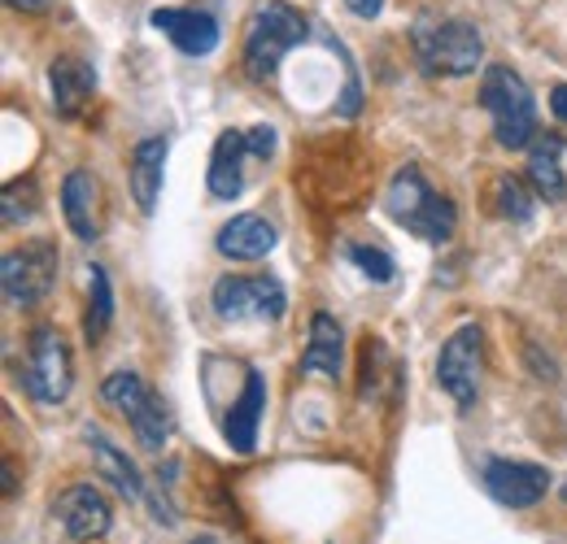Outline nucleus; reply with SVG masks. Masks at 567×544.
<instances>
[{"label": "nucleus", "mask_w": 567, "mask_h": 544, "mask_svg": "<svg viewBox=\"0 0 567 544\" xmlns=\"http://www.w3.org/2000/svg\"><path fill=\"white\" fill-rule=\"evenodd\" d=\"M384 209L393 222H402L406 231H415L427 244H445L458 231V209L450 197H441L424 179L420 166H402L384 192Z\"/></svg>", "instance_id": "nucleus-1"}, {"label": "nucleus", "mask_w": 567, "mask_h": 544, "mask_svg": "<svg viewBox=\"0 0 567 544\" xmlns=\"http://www.w3.org/2000/svg\"><path fill=\"white\" fill-rule=\"evenodd\" d=\"M310 35V22L301 9H292L288 0H262L249 18V31H245V74L267 83L280 74V62L306 44Z\"/></svg>", "instance_id": "nucleus-2"}, {"label": "nucleus", "mask_w": 567, "mask_h": 544, "mask_svg": "<svg viewBox=\"0 0 567 544\" xmlns=\"http://www.w3.org/2000/svg\"><path fill=\"white\" fill-rule=\"evenodd\" d=\"M411 44H415L420 66L427 74H445V79L472 74L485 57V40H481L476 22H467V18H420L411 27Z\"/></svg>", "instance_id": "nucleus-3"}, {"label": "nucleus", "mask_w": 567, "mask_h": 544, "mask_svg": "<svg viewBox=\"0 0 567 544\" xmlns=\"http://www.w3.org/2000/svg\"><path fill=\"white\" fill-rule=\"evenodd\" d=\"M481 105L494 118V139L502 148H524L537 139V101L528 83L511 66H489L481 79Z\"/></svg>", "instance_id": "nucleus-4"}, {"label": "nucleus", "mask_w": 567, "mask_h": 544, "mask_svg": "<svg viewBox=\"0 0 567 544\" xmlns=\"http://www.w3.org/2000/svg\"><path fill=\"white\" fill-rule=\"evenodd\" d=\"M71 384H74V362L66 336L53 332V327L31 332L27 362H22V388H27V397L40 401V406H58V401L71 397Z\"/></svg>", "instance_id": "nucleus-5"}, {"label": "nucleus", "mask_w": 567, "mask_h": 544, "mask_svg": "<svg viewBox=\"0 0 567 544\" xmlns=\"http://www.w3.org/2000/svg\"><path fill=\"white\" fill-rule=\"evenodd\" d=\"M58 283V244L53 240H27L22 249L4 253L0 287L9 310H35Z\"/></svg>", "instance_id": "nucleus-6"}, {"label": "nucleus", "mask_w": 567, "mask_h": 544, "mask_svg": "<svg viewBox=\"0 0 567 544\" xmlns=\"http://www.w3.org/2000/svg\"><path fill=\"white\" fill-rule=\"evenodd\" d=\"M214 314L223 323H240V318H284L288 310V292L276 274H223L210 292Z\"/></svg>", "instance_id": "nucleus-7"}, {"label": "nucleus", "mask_w": 567, "mask_h": 544, "mask_svg": "<svg viewBox=\"0 0 567 544\" xmlns=\"http://www.w3.org/2000/svg\"><path fill=\"white\" fill-rule=\"evenodd\" d=\"M481 366H485V332L476 323H463L436 353V384L463 409H472L481 393Z\"/></svg>", "instance_id": "nucleus-8"}, {"label": "nucleus", "mask_w": 567, "mask_h": 544, "mask_svg": "<svg viewBox=\"0 0 567 544\" xmlns=\"http://www.w3.org/2000/svg\"><path fill=\"white\" fill-rule=\"evenodd\" d=\"M485 488L497 505L511 510H533L550 492V471L537 462H515V458H489L485 462Z\"/></svg>", "instance_id": "nucleus-9"}, {"label": "nucleus", "mask_w": 567, "mask_h": 544, "mask_svg": "<svg viewBox=\"0 0 567 544\" xmlns=\"http://www.w3.org/2000/svg\"><path fill=\"white\" fill-rule=\"evenodd\" d=\"M53 514L58 523L66 527L71 541H101L114 523V510H110V496L92 483H71L58 501H53Z\"/></svg>", "instance_id": "nucleus-10"}, {"label": "nucleus", "mask_w": 567, "mask_h": 544, "mask_svg": "<svg viewBox=\"0 0 567 544\" xmlns=\"http://www.w3.org/2000/svg\"><path fill=\"white\" fill-rule=\"evenodd\" d=\"M276 244H280V231H276V222L262 218V213H236V218L223 222L218 236H214V249H218L223 258H231V262H262Z\"/></svg>", "instance_id": "nucleus-11"}, {"label": "nucleus", "mask_w": 567, "mask_h": 544, "mask_svg": "<svg viewBox=\"0 0 567 544\" xmlns=\"http://www.w3.org/2000/svg\"><path fill=\"white\" fill-rule=\"evenodd\" d=\"M162 35H171V44L188 57H210L218 49V22L206 9H153L148 18Z\"/></svg>", "instance_id": "nucleus-12"}, {"label": "nucleus", "mask_w": 567, "mask_h": 544, "mask_svg": "<svg viewBox=\"0 0 567 544\" xmlns=\"http://www.w3.org/2000/svg\"><path fill=\"white\" fill-rule=\"evenodd\" d=\"M262 414H267V379H262L258 370H245V393L231 401L227 418H223V436H227V444H231L236 453H245V458L254 453Z\"/></svg>", "instance_id": "nucleus-13"}, {"label": "nucleus", "mask_w": 567, "mask_h": 544, "mask_svg": "<svg viewBox=\"0 0 567 544\" xmlns=\"http://www.w3.org/2000/svg\"><path fill=\"white\" fill-rule=\"evenodd\" d=\"M301 370L306 375H323V379H341V370H346V332H341V323L328 310L310 314V336H306V348H301Z\"/></svg>", "instance_id": "nucleus-14"}, {"label": "nucleus", "mask_w": 567, "mask_h": 544, "mask_svg": "<svg viewBox=\"0 0 567 544\" xmlns=\"http://www.w3.org/2000/svg\"><path fill=\"white\" fill-rule=\"evenodd\" d=\"M49 96H53L58 118H79L87 101L96 96V70L83 57H58L49 66Z\"/></svg>", "instance_id": "nucleus-15"}, {"label": "nucleus", "mask_w": 567, "mask_h": 544, "mask_svg": "<svg viewBox=\"0 0 567 544\" xmlns=\"http://www.w3.org/2000/svg\"><path fill=\"white\" fill-rule=\"evenodd\" d=\"M245 157H254L245 132H223V136L214 139L210 175H206L214 201H236L240 197V188H245Z\"/></svg>", "instance_id": "nucleus-16"}, {"label": "nucleus", "mask_w": 567, "mask_h": 544, "mask_svg": "<svg viewBox=\"0 0 567 544\" xmlns=\"http://www.w3.org/2000/svg\"><path fill=\"white\" fill-rule=\"evenodd\" d=\"M87 436V449H92V462H96V471L105 475V483L118 492V496H127V501H141L144 496V479L136 471V462L105 436V431H96V427H87L83 431Z\"/></svg>", "instance_id": "nucleus-17"}, {"label": "nucleus", "mask_w": 567, "mask_h": 544, "mask_svg": "<svg viewBox=\"0 0 567 544\" xmlns=\"http://www.w3.org/2000/svg\"><path fill=\"white\" fill-rule=\"evenodd\" d=\"M162 179H166V139L148 136L132 148V170H127V184H132V197L141 205V213L157 209Z\"/></svg>", "instance_id": "nucleus-18"}, {"label": "nucleus", "mask_w": 567, "mask_h": 544, "mask_svg": "<svg viewBox=\"0 0 567 544\" xmlns=\"http://www.w3.org/2000/svg\"><path fill=\"white\" fill-rule=\"evenodd\" d=\"M62 213L71 222V231L79 240H96L101 222H96V179L87 170H71L62 179Z\"/></svg>", "instance_id": "nucleus-19"}, {"label": "nucleus", "mask_w": 567, "mask_h": 544, "mask_svg": "<svg viewBox=\"0 0 567 544\" xmlns=\"http://www.w3.org/2000/svg\"><path fill=\"white\" fill-rule=\"evenodd\" d=\"M559 153H564V139L546 136V139H537V148H533V157H528L533 192L546 197V201H564L567 197V179H564V166H559Z\"/></svg>", "instance_id": "nucleus-20"}, {"label": "nucleus", "mask_w": 567, "mask_h": 544, "mask_svg": "<svg viewBox=\"0 0 567 544\" xmlns=\"http://www.w3.org/2000/svg\"><path fill=\"white\" fill-rule=\"evenodd\" d=\"M110 323H114V287H110L105 266H92L87 271V310H83V336L92 348L105 341Z\"/></svg>", "instance_id": "nucleus-21"}, {"label": "nucleus", "mask_w": 567, "mask_h": 544, "mask_svg": "<svg viewBox=\"0 0 567 544\" xmlns=\"http://www.w3.org/2000/svg\"><path fill=\"white\" fill-rule=\"evenodd\" d=\"M101 401L132 418V414H136L144 401H148V384H144V379L136 375V370H132V366H123V370H110V375L101 379Z\"/></svg>", "instance_id": "nucleus-22"}, {"label": "nucleus", "mask_w": 567, "mask_h": 544, "mask_svg": "<svg viewBox=\"0 0 567 544\" xmlns=\"http://www.w3.org/2000/svg\"><path fill=\"white\" fill-rule=\"evenodd\" d=\"M127 422H132V431H136V444L148 449V453H157V449L166 444V436H171V409H166V401H162L157 393H148V401H144Z\"/></svg>", "instance_id": "nucleus-23"}, {"label": "nucleus", "mask_w": 567, "mask_h": 544, "mask_svg": "<svg viewBox=\"0 0 567 544\" xmlns=\"http://www.w3.org/2000/svg\"><path fill=\"white\" fill-rule=\"evenodd\" d=\"M494 209L506 222H528L533 218V192L519 175H497L494 179Z\"/></svg>", "instance_id": "nucleus-24"}, {"label": "nucleus", "mask_w": 567, "mask_h": 544, "mask_svg": "<svg viewBox=\"0 0 567 544\" xmlns=\"http://www.w3.org/2000/svg\"><path fill=\"white\" fill-rule=\"evenodd\" d=\"M35 179L27 175V179H13V184H4V197H0V213H4V227H22V222H31L35 218Z\"/></svg>", "instance_id": "nucleus-25"}, {"label": "nucleus", "mask_w": 567, "mask_h": 544, "mask_svg": "<svg viewBox=\"0 0 567 544\" xmlns=\"http://www.w3.org/2000/svg\"><path fill=\"white\" fill-rule=\"evenodd\" d=\"M346 258H350L371 283H393V279H398L393 258H389L384 249H375V244H346Z\"/></svg>", "instance_id": "nucleus-26"}, {"label": "nucleus", "mask_w": 567, "mask_h": 544, "mask_svg": "<svg viewBox=\"0 0 567 544\" xmlns=\"http://www.w3.org/2000/svg\"><path fill=\"white\" fill-rule=\"evenodd\" d=\"M524 353H528V366H533V375H537V379H546V384H555V379H559V366H555V357H550V353H542L537 344H528Z\"/></svg>", "instance_id": "nucleus-27"}, {"label": "nucleus", "mask_w": 567, "mask_h": 544, "mask_svg": "<svg viewBox=\"0 0 567 544\" xmlns=\"http://www.w3.org/2000/svg\"><path fill=\"white\" fill-rule=\"evenodd\" d=\"M249 136V153L254 157H271V148H276V132L271 127H254V132H245Z\"/></svg>", "instance_id": "nucleus-28"}, {"label": "nucleus", "mask_w": 567, "mask_h": 544, "mask_svg": "<svg viewBox=\"0 0 567 544\" xmlns=\"http://www.w3.org/2000/svg\"><path fill=\"white\" fill-rule=\"evenodd\" d=\"M346 9H350V13H358V18H380L384 0H346Z\"/></svg>", "instance_id": "nucleus-29"}, {"label": "nucleus", "mask_w": 567, "mask_h": 544, "mask_svg": "<svg viewBox=\"0 0 567 544\" xmlns=\"http://www.w3.org/2000/svg\"><path fill=\"white\" fill-rule=\"evenodd\" d=\"M550 114H555L559 123H567V83H559V87L550 92Z\"/></svg>", "instance_id": "nucleus-30"}, {"label": "nucleus", "mask_w": 567, "mask_h": 544, "mask_svg": "<svg viewBox=\"0 0 567 544\" xmlns=\"http://www.w3.org/2000/svg\"><path fill=\"white\" fill-rule=\"evenodd\" d=\"M9 9H22V13H44L53 0H4Z\"/></svg>", "instance_id": "nucleus-31"}, {"label": "nucleus", "mask_w": 567, "mask_h": 544, "mask_svg": "<svg viewBox=\"0 0 567 544\" xmlns=\"http://www.w3.org/2000/svg\"><path fill=\"white\" fill-rule=\"evenodd\" d=\"M13 488H18V471L13 462H4V496H13Z\"/></svg>", "instance_id": "nucleus-32"}, {"label": "nucleus", "mask_w": 567, "mask_h": 544, "mask_svg": "<svg viewBox=\"0 0 567 544\" xmlns=\"http://www.w3.org/2000/svg\"><path fill=\"white\" fill-rule=\"evenodd\" d=\"M564 501H567V483H564Z\"/></svg>", "instance_id": "nucleus-33"}, {"label": "nucleus", "mask_w": 567, "mask_h": 544, "mask_svg": "<svg viewBox=\"0 0 567 544\" xmlns=\"http://www.w3.org/2000/svg\"><path fill=\"white\" fill-rule=\"evenodd\" d=\"M193 544H210V541H193Z\"/></svg>", "instance_id": "nucleus-34"}]
</instances>
